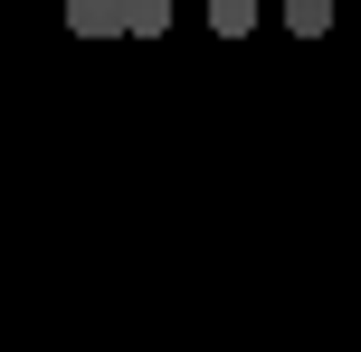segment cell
Listing matches in <instances>:
<instances>
[{
	"mask_svg": "<svg viewBox=\"0 0 361 352\" xmlns=\"http://www.w3.org/2000/svg\"><path fill=\"white\" fill-rule=\"evenodd\" d=\"M57 19L76 38H124V0H57Z\"/></svg>",
	"mask_w": 361,
	"mask_h": 352,
	"instance_id": "1",
	"label": "cell"
},
{
	"mask_svg": "<svg viewBox=\"0 0 361 352\" xmlns=\"http://www.w3.org/2000/svg\"><path fill=\"white\" fill-rule=\"evenodd\" d=\"M257 19H267V10H257V0H209V29H219V38H247Z\"/></svg>",
	"mask_w": 361,
	"mask_h": 352,
	"instance_id": "3",
	"label": "cell"
},
{
	"mask_svg": "<svg viewBox=\"0 0 361 352\" xmlns=\"http://www.w3.org/2000/svg\"><path fill=\"white\" fill-rule=\"evenodd\" d=\"M333 19H343L333 0H286V29L295 38H333Z\"/></svg>",
	"mask_w": 361,
	"mask_h": 352,
	"instance_id": "2",
	"label": "cell"
},
{
	"mask_svg": "<svg viewBox=\"0 0 361 352\" xmlns=\"http://www.w3.org/2000/svg\"><path fill=\"white\" fill-rule=\"evenodd\" d=\"M171 29V0H124V38H162Z\"/></svg>",
	"mask_w": 361,
	"mask_h": 352,
	"instance_id": "4",
	"label": "cell"
}]
</instances>
